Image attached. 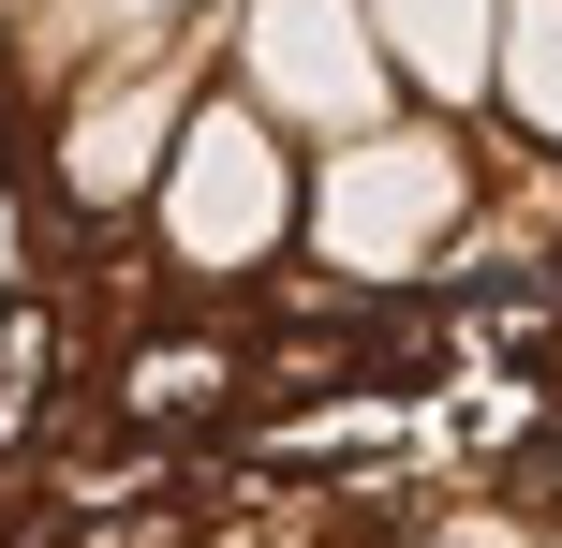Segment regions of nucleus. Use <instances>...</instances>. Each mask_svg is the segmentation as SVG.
<instances>
[{
    "instance_id": "f257e3e1",
    "label": "nucleus",
    "mask_w": 562,
    "mask_h": 548,
    "mask_svg": "<svg viewBox=\"0 0 562 548\" xmlns=\"http://www.w3.org/2000/svg\"><path fill=\"white\" fill-rule=\"evenodd\" d=\"M237 385H252L237 342L164 326V342H134V371H119V415H134V430H178V415H237Z\"/></svg>"
},
{
    "instance_id": "f03ea898",
    "label": "nucleus",
    "mask_w": 562,
    "mask_h": 548,
    "mask_svg": "<svg viewBox=\"0 0 562 548\" xmlns=\"http://www.w3.org/2000/svg\"><path fill=\"white\" fill-rule=\"evenodd\" d=\"M45 385H59V312H45V297H0V460L30 445Z\"/></svg>"
},
{
    "instance_id": "7ed1b4c3",
    "label": "nucleus",
    "mask_w": 562,
    "mask_h": 548,
    "mask_svg": "<svg viewBox=\"0 0 562 548\" xmlns=\"http://www.w3.org/2000/svg\"><path fill=\"white\" fill-rule=\"evenodd\" d=\"M518 490H533V504H562V415L533 430V460H518Z\"/></svg>"
}]
</instances>
